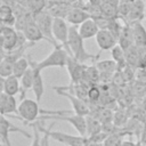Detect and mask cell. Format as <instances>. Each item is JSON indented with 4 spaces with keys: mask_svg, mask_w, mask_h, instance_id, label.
Masks as SVG:
<instances>
[{
    "mask_svg": "<svg viewBox=\"0 0 146 146\" xmlns=\"http://www.w3.org/2000/svg\"><path fill=\"white\" fill-rule=\"evenodd\" d=\"M96 67L98 68L100 76L104 75H112L114 72H117V65L113 59H105V60H99L96 64Z\"/></svg>",
    "mask_w": 146,
    "mask_h": 146,
    "instance_id": "obj_24",
    "label": "cell"
},
{
    "mask_svg": "<svg viewBox=\"0 0 146 146\" xmlns=\"http://www.w3.org/2000/svg\"><path fill=\"white\" fill-rule=\"evenodd\" d=\"M68 33H70V26L67 25L66 21L64 18L54 17V24H52V34L58 44H60L70 55L71 50L68 48Z\"/></svg>",
    "mask_w": 146,
    "mask_h": 146,
    "instance_id": "obj_5",
    "label": "cell"
},
{
    "mask_svg": "<svg viewBox=\"0 0 146 146\" xmlns=\"http://www.w3.org/2000/svg\"><path fill=\"white\" fill-rule=\"evenodd\" d=\"M2 83H1V88L2 91L6 92L7 95L10 96H15L17 94H19L21 90V81L17 76H15L14 74L7 76V78H1Z\"/></svg>",
    "mask_w": 146,
    "mask_h": 146,
    "instance_id": "obj_16",
    "label": "cell"
},
{
    "mask_svg": "<svg viewBox=\"0 0 146 146\" xmlns=\"http://www.w3.org/2000/svg\"><path fill=\"white\" fill-rule=\"evenodd\" d=\"M21 81V90H19V99L23 100L25 98L26 92L32 89L33 86V70L30 65V68L24 73V75L19 79Z\"/></svg>",
    "mask_w": 146,
    "mask_h": 146,
    "instance_id": "obj_20",
    "label": "cell"
},
{
    "mask_svg": "<svg viewBox=\"0 0 146 146\" xmlns=\"http://www.w3.org/2000/svg\"><path fill=\"white\" fill-rule=\"evenodd\" d=\"M87 65H84V63L79 62L78 59H75L72 55L68 56L67 59V64H66V68L68 71V75L71 79V83H79L82 82L84 80V75H86V71H87Z\"/></svg>",
    "mask_w": 146,
    "mask_h": 146,
    "instance_id": "obj_8",
    "label": "cell"
},
{
    "mask_svg": "<svg viewBox=\"0 0 146 146\" xmlns=\"http://www.w3.org/2000/svg\"><path fill=\"white\" fill-rule=\"evenodd\" d=\"M17 1H18V2L21 3V5H24V2H25L26 0H17Z\"/></svg>",
    "mask_w": 146,
    "mask_h": 146,
    "instance_id": "obj_37",
    "label": "cell"
},
{
    "mask_svg": "<svg viewBox=\"0 0 146 146\" xmlns=\"http://www.w3.org/2000/svg\"><path fill=\"white\" fill-rule=\"evenodd\" d=\"M34 21L39 29L41 30L42 34L44 35L46 40L54 46H57L58 43L56 42L54 34H52V24H54V16L48 11V10H42L38 14L34 15Z\"/></svg>",
    "mask_w": 146,
    "mask_h": 146,
    "instance_id": "obj_4",
    "label": "cell"
},
{
    "mask_svg": "<svg viewBox=\"0 0 146 146\" xmlns=\"http://www.w3.org/2000/svg\"><path fill=\"white\" fill-rule=\"evenodd\" d=\"M14 15V9L10 7V6H7V5H2L1 3V7H0V18L1 21Z\"/></svg>",
    "mask_w": 146,
    "mask_h": 146,
    "instance_id": "obj_32",
    "label": "cell"
},
{
    "mask_svg": "<svg viewBox=\"0 0 146 146\" xmlns=\"http://www.w3.org/2000/svg\"><path fill=\"white\" fill-rule=\"evenodd\" d=\"M13 71H14V64L10 63L9 60L5 59V58H1V62H0V75H1V78H7V76L11 75Z\"/></svg>",
    "mask_w": 146,
    "mask_h": 146,
    "instance_id": "obj_29",
    "label": "cell"
},
{
    "mask_svg": "<svg viewBox=\"0 0 146 146\" xmlns=\"http://www.w3.org/2000/svg\"><path fill=\"white\" fill-rule=\"evenodd\" d=\"M83 38L80 35L79 30L76 25L70 26V33H68V48L71 50V55L78 59L81 63H86L87 60H96L99 58V54L97 55H91L89 54L83 43Z\"/></svg>",
    "mask_w": 146,
    "mask_h": 146,
    "instance_id": "obj_1",
    "label": "cell"
},
{
    "mask_svg": "<svg viewBox=\"0 0 146 146\" xmlns=\"http://www.w3.org/2000/svg\"><path fill=\"white\" fill-rule=\"evenodd\" d=\"M0 112L1 115L5 116L18 113V106L15 96L7 95L3 91L0 94Z\"/></svg>",
    "mask_w": 146,
    "mask_h": 146,
    "instance_id": "obj_13",
    "label": "cell"
},
{
    "mask_svg": "<svg viewBox=\"0 0 146 146\" xmlns=\"http://www.w3.org/2000/svg\"><path fill=\"white\" fill-rule=\"evenodd\" d=\"M145 3H146V0H145Z\"/></svg>",
    "mask_w": 146,
    "mask_h": 146,
    "instance_id": "obj_39",
    "label": "cell"
},
{
    "mask_svg": "<svg viewBox=\"0 0 146 146\" xmlns=\"http://www.w3.org/2000/svg\"><path fill=\"white\" fill-rule=\"evenodd\" d=\"M18 32L15 27L1 25V46L2 51H11L16 48Z\"/></svg>",
    "mask_w": 146,
    "mask_h": 146,
    "instance_id": "obj_9",
    "label": "cell"
},
{
    "mask_svg": "<svg viewBox=\"0 0 146 146\" xmlns=\"http://www.w3.org/2000/svg\"><path fill=\"white\" fill-rule=\"evenodd\" d=\"M86 120H87V137L88 138H91V137L98 135L99 132H102L103 124L97 116L88 114L86 116Z\"/></svg>",
    "mask_w": 146,
    "mask_h": 146,
    "instance_id": "obj_22",
    "label": "cell"
},
{
    "mask_svg": "<svg viewBox=\"0 0 146 146\" xmlns=\"http://www.w3.org/2000/svg\"><path fill=\"white\" fill-rule=\"evenodd\" d=\"M111 54H112L113 60H114V62L116 63V65H117V70H119V71H122V70L128 65L125 51H124L123 48L117 43V44L111 50Z\"/></svg>",
    "mask_w": 146,
    "mask_h": 146,
    "instance_id": "obj_23",
    "label": "cell"
},
{
    "mask_svg": "<svg viewBox=\"0 0 146 146\" xmlns=\"http://www.w3.org/2000/svg\"><path fill=\"white\" fill-rule=\"evenodd\" d=\"M46 5H47L46 0H26L23 6H25V8L30 13H32V14L35 15V14L44 10Z\"/></svg>",
    "mask_w": 146,
    "mask_h": 146,
    "instance_id": "obj_26",
    "label": "cell"
},
{
    "mask_svg": "<svg viewBox=\"0 0 146 146\" xmlns=\"http://www.w3.org/2000/svg\"><path fill=\"white\" fill-rule=\"evenodd\" d=\"M122 133L121 132H111L107 137H106V139L103 141V145L104 146H114L120 139H122Z\"/></svg>",
    "mask_w": 146,
    "mask_h": 146,
    "instance_id": "obj_31",
    "label": "cell"
},
{
    "mask_svg": "<svg viewBox=\"0 0 146 146\" xmlns=\"http://www.w3.org/2000/svg\"><path fill=\"white\" fill-rule=\"evenodd\" d=\"M100 80V73L98 71V68L96 67V65L94 66H88L87 71H86V75H84V80L87 82H92L94 84L96 82H98Z\"/></svg>",
    "mask_w": 146,
    "mask_h": 146,
    "instance_id": "obj_28",
    "label": "cell"
},
{
    "mask_svg": "<svg viewBox=\"0 0 146 146\" xmlns=\"http://www.w3.org/2000/svg\"><path fill=\"white\" fill-rule=\"evenodd\" d=\"M30 68V59L26 58L25 56H23L22 58H19L15 65H14V71H13V74L15 76H17L18 79H21L24 73Z\"/></svg>",
    "mask_w": 146,
    "mask_h": 146,
    "instance_id": "obj_25",
    "label": "cell"
},
{
    "mask_svg": "<svg viewBox=\"0 0 146 146\" xmlns=\"http://www.w3.org/2000/svg\"><path fill=\"white\" fill-rule=\"evenodd\" d=\"M54 90H56L57 94H59V95H62L68 99V102L71 103L72 108H73L72 111L75 114L82 115V116H87L88 114H90V108L88 107L84 99H81V98H79V97H76V96H74V95H72L65 90H60V89H54Z\"/></svg>",
    "mask_w": 146,
    "mask_h": 146,
    "instance_id": "obj_10",
    "label": "cell"
},
{
    "mask_svg": "<svg viewBox=\"0 0 146 146\" xmlns=\"http://www.w3.org/2000/svg\"><path fill=\"white\" fill-rule=\"evenodd\" d=\"M78 30H79L80 35L84 40H87V39H90V38H95L100 29H99V26L97 25V23L94 18H89V19L84 21L82 24H80Z\"/></svg>",
    "mask_w": 146,
    "mask_h": 146,
    "instance_id": "obj_15",
    "label": "cell"
},
{
    "mask_svg": "<svg viewBox=\"0 0 146 146\" xmlns=\"http://www.w3.org/2000/svg\"><path fill=\"white\" fill-rule=\"evenodd\" d=\"M48 136L62 143L66 146H87L89 138L88 137H82V136H74L70 133H65L62 131H51L50 129H46Z\"/></svg>",
    "mask_w": 146,
    "mask_h": 146,
    "instance_id": "obj_6",
    "label": "cell"
},
{
    "mask_svg": "<svg viewBox=\"0 0 146 146\" xmlns=\"http://www.w3.org/2000/svg\"><path fill=\"white\" fill-rule=\"evenodd\" d=\"M125 122H127V116L122 112H117L116 114H114V121H113V123L115 125H122Z\"/></svg>",
    "mask_w": 146,
    "mask_h": 146,
    "instance_id": "obj_33",
    "label": "cell"
},
{
    "mask_svg": "<svg viewBox=\"0 0 146 146\" xmlns=\"http://www.w3.org/2000/svg\"><path fill=\"white\" fill-rule=\"evenodd\" d=\"M89 18H91L90 14L84 8L79 7H72L66 16V21L72 25H80Z\"/></svg>",
    "mask_w": 146,
    "mask_h": 146,
    "instance_id": "obj_14",
    "label": "cell"
},
{
    "mask_svg": "<svg viewBox=\"0 0 146 146\" xmlns=\"http://www.w3.org/2000/svg\"><path fill=\"white\" fill-rule=\"evenodd\" d=\"M145 1L143 0H136L132 6L129 15L127 16L129 21L132 22H140L141 18H145Z\"/></svg>",
    "mask_w": 146,
    "mask_h": 146,
    "instance_id": "obj_19",
    "label": "cell"
},
{
    "mask_svg": "<svg viewBox=\"0 0 146 146\" xmlns=\"http://www.w3.org/2000/svg\"><path fill=\"white\" fill-rule=\"evenodd\" d=\"M132 29V36H133V43L138 48H146V29L140 22H132L131 24Z\"/></svg>",
    "mask_w": 146,
    "mask_h": 146,
    "instance_id": "obj_17",
    "label": "cell"
},
{
    "mask_svg": "<svg viewBox=\"0 0 146 146\" xmlns=\"http://www.w3.org/2000/svg\"><path fill=\"white\" fill-rule=\"evenodd\" d=\"M145 19H146V8H145Z\"/></svg>",
    "mask_w": 146,
    "mask_h": 146,
    "instance_id": "obj_38",
    "label": "cell"
},
{
    "mask_svg": "<svg viewBox=\"0 0 146 146\" xmlns=\"http://www.w3.org/2000/svg\"><path fill=\"white\" fill-rule=\"evenodd\" d=\"M102 97V91L97 84H91L88 89V99L92 103H96Z\"/></svg>",
    "mask_w": 146,
    "mask_h": 146,
    "instance_id": "obj_30",
    "label": "cell"
},
{
    "mask_svg": "<svg viewBox=\"0 0 146 146\" xmlns=\"http://www.w3.org/2000/svg\"><path fill=\"white\" fill-rule=\"evenodd\" d=\"M30 59V65L33 70V86H32V91L36 98V102L40 104L41 102V98L44 94V83H43V79H42V75H41V70L39 68L38 66V62H34L32 60L31 58Z\"/></svg>",
    "mask_w": 146,
    "mask_h": 146,
    "instance_id": "obj_11",
    "label": "cell"
},
{
    "mask_svg": "<svg viewBox=\"0 0 146 146\" xmlns=\"http://www.w3.org/2000/svg\"><path fill=\"white\" fill-rule=\"evenodd\" d=\"M119 44L123 48L124 51H127L129 48H131L132 46H135L131 25L125 24V25L123 26L122 32H121V35H120V38H119Z\"/></svg>",
    "mask_w": 146,
    "mask_h": 146,
    "instance_id": "obj_21",
    "label": "cell"
},
{
    "mask_svg": "<svg viewBox=\"0 0 146 146\" xmlns=\"http://www.w3.org/2000/svg\"><path fill=\"white\" fill-rule=\"evenodd\" d=\"M114 146H122V139H120V140H119Z\"/></svg>",
    "mask_w": 146,
    "mask_h": 146,
    "instance_id": "obj_36",
    "label": "cell"
},
{
    "mask_svg": "<svg viewBox=\"0 0 146 146\" xmlns=\"http://www.w3.org/2000/svg\"><path fill=\"white\" fill-rule=\"evenodd\" d=\"M40 113H41V108L36 100L24 98L18 104L17 115L21 121H24L25 124H30V123L36 121Z\"/></svg>",
    "mask_w": 146,
    "mask_h": 146,
    "instance_id": "obj_2",
    "label": "cell"
},
{
    "mask_svg": "<svg viewBox=\"0 0 146 146\" xmlns=\"http://www.w3.org/2000/svg\"><path fill=\"white\" fill-rule=\"evenodd\" d=\"M68 56H70V54L60 44H57V46H55L52 51L46 58H43L41 62H38V66H39V68L41 71L43 68L52 67V66L64 67L67 64Z\"/></svg>",
    "mask_w": 146,
    "mask_h": 146,
    "instance_id": "obj_3",
    "label": "cell"
},
{
    "mask_svg": "<svg viewBox=\"0 0 146 146\" xmlns=\"http://www.w3.org/2000/svg\"><path fill=\"white\" fill-rule=\"evenodd\" d=\"M10 132H19L24 135L26 138H32V135L29 133L27 131L14 125L5 115H1L0 117V138H1V144L5 146H11L10 140H9V135Z\"/></svg>",
    "mask_w": 146,
    "mask_h": 146,
    "instance_id": "obj_7",
    "label": "cell"
},
{
    "mask_svg": "<svg viewBox=\"0 0 146 146\" xmlns=\"http://www.w3.org/2000/svg\"><path fill=\"white\" fill-rule=\"evenodd\" d=\"M95 39H96L97 46L99 47V50L100 51L112 50L119 43V41L115 39V36L107 29L99 30L98 33H97V35L95 36Z\"/></svg>",
    "mask_w": 146,
    "mask_h": 146,
    "instance_id": "obj_12",
    "label": "cell"
},
{
    "mask_svg": "<svg viewBox=\"0 0 146 146\" xmlns=\"http://www.w3.org/2000/svg\"><path fill=\"white\" fill-rule=\"evenodd\" d=\"M122 146H136V144L131 140H122Z\"/></svg>",
    "mask_w": 146,
    "mask_h": 146,
    "instance_id": "obj_35",
    "label": "cell"
},
{
    "mask_svg": "<svg viewBox=\"0 0 146 146\" xmlns=\"http://www.w3.org/2000/svg\"><path fill=\"white\" fill-rule=\"evenodd\" d=\"M140 141L146 146V127L141 130V132H140Z\"/></svg>",
    "mask_w": 146,
    "mask_h": 146,
    "instance_id": "obj_34",
    "label": "cell"
},
{
    "mask_svg": "<svg viewBox=\"0 0 146 146\" xmlns=\"http://www.w3.org/2000/svg\"><path fill=\"white\" fill-rule=\"evenodd\" d=\"M97 117H98L99 121L102 122L103 127L110 125V124H112L113 121H114V114H113V112L111 111V108H99Z\"/></svg>",
    "mask_w": 146,
    "mask_h": 146,
    "instance_id": "obj_27",
    "label": "cell"
},
{
    "mask_svg": "<svg viewBox=\"0 0 146 146\" xmlns=\"http://www.w3.org/2000/svg\"><path fill=\"white\" fill-rule=\"evenodd\" d=\"M23 33H24V35L26 36L27 41H30V42L36 43V42H39V41H41V40H46L44 35L42 34L41 30H40L39 26L36 25L35 21L32 22V23H30V24L23 30Z\"/></svg>",
    "mask_w": 146,
    "mask_h": 146,
    "instance_id": "obj_18",
    "label": "cell"
}]
</instances>
